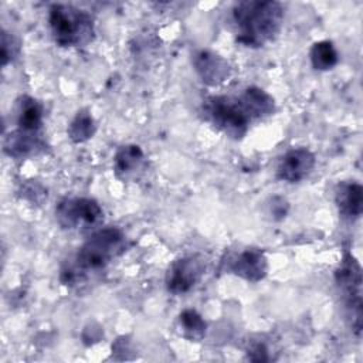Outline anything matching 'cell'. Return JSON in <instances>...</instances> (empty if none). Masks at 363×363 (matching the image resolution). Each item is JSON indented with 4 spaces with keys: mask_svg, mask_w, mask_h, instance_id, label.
Returning a JSON list of instances; mask_svg holds the SVG:
<instances>
[{
    "mask_svg": "<svg viewBox=\"0 0 363 363\" xmlns=\"http://www.w3.org/2000/svg\"><path fill=\"white\" fill-rule=\"evenodd\" d=\"M284 6L272 0L240 1L231 9L235 41L258 48L272 41L281 30Z\"/></svg>",
    "mask_w": 363,
    "mask_h": 363,
    "instance_id": "obj_1",
    "label": "cell"
},
{
    "mask_svg": "<svg viewBox=\"0 0 363 363\" xmlns=\"http://www.w3.org/2000/svg\"><path fill=\"white\" fill-rule=\"evenodd\" d=\"M126 240L118 227L96 230L77 251L72 261L62 267L60 279L64 285H77L89 274L99 272L125 251Z\"/></svg>",
    "mask_w": 363,
    "mask_h": 363,
    "instance_id": "obj_2",
    "label": "cell"
},
{
    "mask_svg": "<svg viewBox=\"0 0 363 363\" xmlns=\"http://www.w3.org/2000/svg\"><path fill=\"white\" fill-rule=\"evenodd\" d=\"M50 31L60 47H82L95 37L94 18L69 4H52L48 13Z\"/></svg>",
    "mask_w": 363,
    "mask_h": 363,
    "instance_id": "obj_3",
    "label": "cell"
},
{
    "mask_svg": "<svg viewBox=\"0 0 363 363\" xmlns=\"http://www.w3.org/2000/svg\"><path fill=\"white\" fill-rule=\"evenodd\" d=\"M203 112L206 119L216 129L235 140L245 136L250 123L254 121V116L241 95L210 96L203 104Z\"/></svg>",
    "mask_w": 363,
    "mask_h": 363,
    "instance_id": "obj_4",
    "label": "cell"
},
{
    "mask_svg": "<svg viewBox=\"0 0 363 363\" xmlns=\"http://www.w3.org/2000/svg\"><path fill=\"white\" fill-rule=\"evenodd\" d=\"M335 279L342 291L352 329L362 332V269L353 255L346 254L335 272Z\"/></svg>",
    "mask_w": 363,
    "mask_h": 363,
    "instance_id": "obj_5",
    "label": "cell"
},
{
    "mask_svg": "<svg viewBox=\"0 0 363 363\" xmlns=\"http://www.w3.org/2000/svg\"><path fill=\"white\" fill-rule=\"evenodd\" d=\"M101 206L86 197L62 199L55 207L57 223L64 230H86L102 220Z\"/></svg>",
    "mask_w": 363,
    "mask_h": 363,
    "instance_id": "obj_6",
    "label": "cell"
},
{
    "mask_svg": "<svg viewBox=\"0 0 363 363\" xmlns=\"http://www.w3.org/2000/svg\"><path fill=\"white\" fill-rule=\"evenodd\" d=\"M206 264L200 255H186L173 261L166 272L164 282L169 292L183 295L191 291L204 275Z\"/></svg>",
    "mask_w": 363,
    "mask_h": 363,
    "instance_id": "obj_7",
    "label": "cell"
},
{
    "mask_svg": "<svg viewBox=\"0 0 363 363\" xmlns=\"http://www.w3.org/2000/svg\"><path fill=\"white\" fill-rule=\"evenodd\" d=\"M225 271L248 282H258L268 272V259L261 250L245 248L228 258Z\"/></svg>",
    "mask_w": 363,
    "mask_h": 363,
    "instance_id": "obj_8",
    "label": "cell"
},
{
    "mask_svg": "<svg viewBox=\"0 0 363 363\" xmlns=\"http://www.w3.org/2000/svg\"><path fill=\"white\" fill-rule=\"evenodd\" d=\"M315 155L306 147H292L284 153L277 166V177L286 183H298L315 167Z\"/></svg>",
    "mask_w": 363,
    "mask_h": 363,
    "instance_id": "obj_9",
    "label": "cell"
},
{
    "mask_svg": "<svg viewBox=\"0 0 363 363\" xmlns=\"http://www.w3.org/2000/svg\"><path fill=\"white\" fill-rule=\"evenodd\" d=\"M193 65L201 81L207 85H218L230 75L228 62L210 50H199L194 52Z\"/></svg>",
    "mask_w": 363,
    "mask_h": 363,
    "instance_id": "obj_10",
    "label": "cell"
},
{
    "mask_svg": "<svg viewBox=\"0 0 363 363\" xmlns=\"http://www.w3.org/2000/svg\"><path fill=\"white\" fill-rule=\"evenodd\" d=\"M45 147L41 133L24 132L16 129L10 132L3 142V150L7 156L14 159H26L38 155Z\"/></svg>",
    "mask_w": 363,
    "mask_h": 363,
    "instance_id": "obj_11",
    "label": "cell"
},
{
    "mask_svg": "<svg viewBox=\"0 0 363 363\" xmlns=\"http://www.w3.org/2000/svg\"><path fill=\"white\" fill-rule=\"evenodd\" d=\"M145 167V153L138 145H126L118 149L113 157V173L122 182L135 180Z\"/></svg>",
    "mask_w": 363,
    "mask_h": 363,
    "instance_id": "obj_12",
    "label": "cell"
},
{
    "mask_svg": "<svg viewBox=\"0 0 363 363\" xmlns=\"http://www.w3.org/2000/svg\"><path fill=\"white\" fill-rule=\"evenodd\" d=\"M335 203L343 218H359L363 211V187L353 180L339 183L335 191Z\"/></svg>",
    "mask_w": 363,
    "mask_h": 363,
    "instance_id": "obj_13",
    "label": "cell"
},
{
    "mask_svg": "<svg viewBox=\"0 0 363 363\" xmlns=\"http://www.w3.org/2000/svg\"><path fill=\"white\" fill-rule=\"evenodd\" d=\"M43 126V105L31 98L24 95L18 102V116H17V129L31 133H40Z\"/></svg>",
    "mask_w": 363,
    "mask_h": 363,
    "instance_id": "obj_14",
    "label": "cell"
},
{
    "mask_svg": "<svg viewBox=\"0 0 363 363\" xmlns=\"http://www.w3.org/2000/svg\"><path fill=\"white\" fill-rule=\"evenodd\" d=\"M241 98L244 99V102L248 106L250 112L252 113L254 119L269 116L275 111L274 98L261 88L248 86L247 89L242 91Z\"/></svg>",
    "mask_w": 363,
    "mask_h": 363,
    "instance_id": "obj_15",
    "label": "cell"
},
{
    "mask_svg": "<svg viewBox=\"0 0 363 363\" xmlns=\"http://www.w3.org/2000/svg\"><path fill=\"white\" fill-rule=\"evenodd\" d=\"M177 329L184 339L190 342H200L206 336L207 323L197 311L184 309L177 318Z\"/></svg>",
    "mask_w": 363,
    "mask_h": 363,
    "instance_id": "obj_16",
    "label": "cell"
},
{
    "mask_svg": "<svg viewBox=\"0 0 363 363\" xmlns=\"http://www.w3.org/2000/svg\"><path fill=\"white\" fill-rule=\"evenodd\" d=\"M309 57H311L312 67L318 71L332 69L339 61V55L333 43L328 40L315 43L311 48Z\"/></svg>",
    "mask_w": 363,
    "mask_h": 363,
    "instance_id": "obj_17",
    "label": "cell"
},
{
    "mask_svg": "<svg viewBox=\"0 0 363 363\" xmlns=\"http://www.w3.org/2000/svg\"><path fill=\"white\" fill-rule=\"evenodd\" d=\"M95 130H96V123L92 115L88 111L82 109L75 115V118L68 125L67 133L74 143H82L91 139L95 135Z\"/></svg>",
    "mask_w": 363,
    "mask_h": 363,
    "instance_id": "obj_18",
    "label": "cell"
},
{
    "mask_svg": "<svg viewBox=\"0 0 363 363\" xmlns=\"http://www.w3.org/2000/svg\"><path fill=\"white\" fill-rule=\"evenodd\" d=\"M18 52V43L13 35L1 31V65L6 67Z\"/></svg>",
    "mask_w": 363,
    "mask_h": 363,
    "instance_id": "obj_19",
    "label": "cell"
},
{
    "mask_svg": "<svg viewBox=\"0 0 363 363\" xmlns=\"http://www.w3.org/2000/svg\"><path fill=\"white\" fill-rule=\"evenodd\" d=\"M286 211H288V203L281 197H274L272 199V206H271V214L274 216V218L275 220L284 218Z\"/></svg>",
    "mask_w": 363,
    "mask_h": 363,
    "instance_id": "obj_20",
    "label": "cell"
},
{
    "mask_svg": "<svg viewBox=\"0 0 363 363\" xmlns=\"http://www.w3.org/2000/svg\"><path fill=\"white\" fill-rule=\"evenodd\" d=\"M267 349L264 345H257L254 346L250 352H248V357L250 360H255V362H265L268 360V354H267Z\"/></svg>",
    "mask_w": 363,
    "mask_h": 363,
    "instance_id": "obj_21",
    "label": "cell"
}]
</instances>
